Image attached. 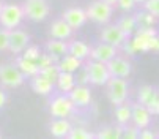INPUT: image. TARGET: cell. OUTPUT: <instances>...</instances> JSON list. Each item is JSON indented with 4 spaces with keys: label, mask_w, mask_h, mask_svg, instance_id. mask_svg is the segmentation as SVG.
Wrapping results in <instances>:
<instances>
[{
    "label": "cell",
    "mask_w": 159,
    "mask_h": 139,
    "mask_svg": "<svg viewBox=\"0 0 159 139\" xmlns=\"http://www.w3.org/2000/svg\"><path fill=\"white\" fill-rule=\"evenodd\" d=\"M143 8L150 11L156 19H159V0H147L143 3Z\"/></svg>",
    "instance_id": "d6a6232c"
},
{
    "label": "cell",
    "mask_w": 159,
    "mask_h": 139,
    "mask_svg": "<svg viewBox=\"0 0 159 139\" xmlns=\"http://www.w3.org/2000/svg\"><path fill=\"white\" fill-rule=\"evenodd\" d=\"M29 43H30V35L27 32L19 30V29L10 30V46H8V51H11L13 54L24 52V49L29 46Z\"/></svg>",
    "instance_id": "7c38bea8"
},
{
    "label": "cell",
    "mask_w": 159,
    "mask_h": 139,
    "mask_svg": "<svg viewBox=\"0 0 159 139\" xmlns=\"http://www.w3.org/2000/svg\"><path fill=\"white\" fill-rule=\"evenodd\" d=\"M2 7H3V5H2V3H0V11H2Z\"/></svg>",
    "instance_id": "7bdbcfd3"
},
{
    "label": "cell",
    "mask_w": 159,
    "mask_h": 139,
    "mask_svg": "<svg viewBox=\"0 0 159 139\" xmlns=\"http://www.w3.org/2000/svg\"><path fill=\"white\" fill-rule=\"evenodd\" d=\"M96 137H99V139H121L123 137V125L117 123V125L104 127L96 133Z\"/></svg>",
    "instance_id": "484cf974"
},
{
    "label": "cell",
    "mask_w": 159,
    "mask_h": 139,
    "mask_svg": "<svg viewBox=\"0 0 159 139\" xmlns=\"http://www.w3.org/2000/svg\"><path fill=\"white\" fill-rule=\"evenodd\" d=\"M117 26L123 30V33L128 38H131L135 32H137V22H135V17L132 14H123L117 21Z\"/></svg>",
    "instance_id": "cb8c5ba5"
},
{
    "label": "cell",
    "mask_w": 159,
    "mask_h": 139,
    "mask_svg": "<svg viewBox=\"0 0 159 139\" xmlns=\"http://www.w3.org/2000/svg\"><path fill=\"white\" fill-rule=\"evenodd\" d=\"M123 137L126 139H137L140 137V128L132 125H123Z\"/></svg>",
    "instance_id": "4dcf8cb0"
},
{
    "label": "cell",
    "mask_w": 159,
    "mask_h": 139,
    "mask_svg": "<svg viewBox=\"0 0 159 139\" xmlns=\"http://www.w3.org/2000/svg\"><path fill=\"white\" fill-rule=\"evenodd\" d=\"M121 48H123V51H125L128 55H135V54H137V49H135V46H134V43H132L131 38H128V40L125 41V44L121 46Z\"/></svg>",
    "instance_id": "d590c367"
},
{
    "label": "cell",
    "mask_w": 159,
    "mask_h": 139,
    "mask_svg": "<svg viewBox=\"0 0 159 139\" xmlns=\"http://www.w3.org/2000/svg\"><path fill=\"white\" fill-rule=\"evenodd\" d=\"M76 81H77V84H85V85L90 84V78H88V73H87L85 66L79 70V74L76 76Z\"/></svg>",
    "instance_id": "8d00e7d4"
},
{
    "label": "cell",
    "mask_w": 159,
    "mask_h": 139,
    "mask_svg": "<svg viewBox=\"0 0 159 139\" xmlns=\"http://www.w3.org/2000/svg\"><path fill=\"white\" fill-rule=\"evenodd\" d=\"M60 73H61V71H60V68H58V63H52V65H49V66H44V68L39 70V74L44 76L46 79H49V81H52L54 84L57 82Z\"/></svg>",
    "instance_id": "f1b7e54d"
},
{
    "label": "cell",
    "mask_w": 159,
    "mask_h": 139,
    "mask_svg": "<svg viewBox=\"0 0 159 139\" xmlns=\"http://www.w3.org/2000/svg\"><path fill=\"white\" fill-rule=\"evenodd\" d=\"M61 17L73 27V30H79L84 27V24L88 21V14L87 10L79 8V7H73V8H68L63 11Z\"/></svg>",
    "instance_id": "8fae6325"
},
{
    "label": "cell",
    "mask_w": 159,
    "mask_h": 139,
    "mask_svg": "<svg viewBox=\"0 0 159 139\" xmlns=\"http://www.w3.org/2000/svg\"><path fill=\"white\" fill-rule=\"evenodd\" d=\"M68 95L76 108H87L92 103V92L85 84H77Z\"/></svg>",
    "instance_id": "5bb4252c"
},
{
    "label": "cell",
    "mask_w": 159,
    "mask_h": 139,
    "mask_svg": "<svg viewBox=\"0 0 159 139\" xmlns=\"http://www.w3.org/2000/svg\"><path fill=\"white\" fill-rule=\"evenodd\" d=\"M157 137H159V133H157Z\"/></svg>",
    "instance_id": "ee69618b"
},
{
    "label": "cell",
    "mask_w": 159,
    "mask_h": 139,
    "mask_svg": "<svg viewBox=\"0 0 159 139\" xmlns=\"http://www.w3.org/2000/svg\"><path fill=\"white\" fill-rule=\"evenodd\" d=\"M134 17H135V22H137V29H143V27H154V24H156V17L150 13V11H147L145 8H143V11H137L134 14Z\"/></svg>",
    "instance_id": "83f0119b"
},
{
    "label": "cell",
    "mask_w": 159,
    "mask_h": 139,
    "mask_svg": "<svg viewBox=\"0 0 159 139\" xmlns=\"http://www.w3.org/2000/svg\"><path fill=\"white\" fill-rule=\"evenodd\" d=\"M24 17L25 14H24V8L22 7L14 5V3H7L2 7V11H0V24L7 30H13L20 26Z\"/></svg>",
    "instance_id": "7a4b0ae2"
},
{
    "label": "cell",
    "mask_w": 159,
    "mask_h": 139,
    "mask_svg": "<svg viewBox=\"0 0 159 139\" xmlns=\"http://www.w3.org/2000/svg\"><path fill=\"white\" fill-rule=\"evenodd\" d=\"M151 112L150 109L145 106V104H140L139 101L132 104V123L135 127H139L140 130L142 128H148V125L151 123Z\"/></svg>",
    "instance_id": "9a60e30c"
},
{
    "label": "cell",
    "mask_w": 159,
    "mask_h": 139,
    "mask_svg": "<svg viewBox=\"0 0 159 139\" xmlns=\"http://www.w3.org/2000/svg\"><path fill=\"white\" fill-rule=\"evenodd\" d=\"M74 103L71 101L68 93H61L54 97L49 104V112L54 119H70L74 112Z\"/></svg>",
    "instance_id": "277c9868"
},
{
    "label": "cell",
    "mask_w": 159,
    "mask_h": 139,
    "mask_svg": "<svg viewBox=\"0 0 159 139\" xmlns=\"http://www.w3.org/2000/svg\"><path fill=\"white\" fill-rule=\"evenodd\" d=\"M99 38H101V41L115 46V48H121L125 41L128 40V36L123 33V30L117 24H106L104 29L101 30Z\"/></svg>",
    "instance_id": "9c48e42d"
},
{
    "label": "cell",
    "mask_w": 159,
    "mask_h": 139,
    "mask_svg": "<svg viewBox=\"0 0 159 139\" xmlns=\"http://www.w3.org/2000/svg\"><path fill=\"white\" fill-rule=\"evenodd\" d=\"M102 2H106V3H109V5H112V7H117L118 0H102Z\"/></svg>",
    "instance_id": "60d3db41"
},
{
    "label": "cell",
    "mask_w": 159,
    "mask_h": 139,
    "mask_svg": "<svg viewBox=\"0 0 159 139\" xmlns=\"http://www.w3.org/2000/svg\"><path fill=\"white\" fill-rule=\"evenodd\" d=\"M22 55H24L25 59H29V60L38 62L39 57H41V51H39L38 46H27V48L24 49V52H22Z\"/></svg>",
    "instance_id": "1f68e13d"
},
{
    "label": "cell",
    "mask_w": 159,
    "mask_h": 139,
    "mask_svg": "<svg viewBox=\"0 0 159 139\" xmlns=\"http://www.w3.org/2000/svg\"><path fill=\"white\" fill-rule=\"evenodd\" d=\"M73 27L68 24V22L60 17V19H55L52 24H51V29H49V33H51V38H57V40H71L73 36Z\"/></svg>",
    "instance_id": "2e32d148"
},
{
    "label": "cell",
    "mask_w": 159,
    "mask_h": 139,
    "mask_svg": "<svg viewBox=\"0 0 159 139\" xmlns=\"http://www.w3.org/2000/svg\"><path fill=\"white\" fill-rule=\"evenodd\" d=\"M135 5H137V2L135 0H118L117 2V7L123 11H131Z\"/></svg>",
    "instance_id": "e575fe53"
},
{
    "label": "cell",
    "mask_w": 159,
    "mask_h": 139,
    "mask_svg": "<svg viewBox=\"0 0 159 139\" xmlns=\"http://www.w3.org/2000/svg\"><path fill=\"white\" fill-rule=\"evenodd\" d=\"M0 137H2V136H0Z\"/></svg>",
    "instance_id": "f6af8a7d"
},
{
    "label": "cell",
    "mask_w": 159,
    "mask_h": 139,
    "mask_svg": "<svg viewBox=\"0 0 159 139\" xmlns=\"http://www.w3.org/2000/svg\"><path fill=\"white\" fill-rule=\"evenodd\" d=\"M55 85L58 87V90L61 92V93H70V92L77 85L76 74H74V73H66V71H61V73L58 74V79H57Z\"/></svg>",
    "instance_id": "44dd1931"
},
{
    "label": "cell",
    "mask_w": 159,
    "mask_h": 139,
    "mask_svg": "<svg viewBox=\"0 0 159 139\" xmlns=\"http://www.w3.org/2000/svg\"><path fill=\"white\" fill-rule=\"evenodd\" d=\"M90 52H92V48L85 41H82V40H71L70 41V54H73L74 57H77L80 60H88Z\"/></svg>",
    "instance_id": "ffe728a7"
},
{
    "label": "cell",
    "mask_w": 159,
    "mask_h": 139,
    "mask_svg": "<svg viewBox=\"0 0 159 139\" xmlns=\"http://www.w3.org/2000/svg\"><path fill=\"white\" fill-rule=\"evenodd\" d=\"M85 70L90 78V84L93 85H106L110 81V71L109 66L104 62H98L93 59H88V62L85 63Z\"/></svg>",
    "instance_id": "3957f363"
},
{
    "label": "cell",
    "mask_w": 159,
    "mask_h": 139,
    "mask_svg": "<svg viewBox=\"0 0 159 139\" xmlns=\"http://www.w3.org/2000/svg\"><path fill=\"white\" fill-rule=\"evenodd\" d=\"M157 137V134L154 131H151L150 128H142L140 130V139H154Z\"/></svg>",
    "instance_id": "74e56055"
},
{
    "label": "cell",
    "mask_w": 159,
    "mask_h": 139,
    "mask_svg": "<svg viewBox=\"0 0 159 139\" xmlns=\"http://www.w3.org/2000/svg\"><path fill=\"white\" fill-rule=\"evenodd\" d=\"M54 85L55 84L52 81L46 79V78L41 76V74L32 78V89H33L35 93H38V95H49L51 92H52V89H54Z\"/></svg>",
    "instance_id": "603a6c76"
},
{
    "label": "cell",
    "mask_w": 159,
    "mask_h": 139,
    "mask_svg": "<svg viewBox=\"0 0 159 139\" xmlns=\"http://www.w3.org/2000/svg\"><path fill=\"white\" fill-rule=\"evenodd\" d=\"M107 66H109V71H110V76L112 78L128 79V76L132 71V65H131L129 59L120 57V55H115L110 62H107Z\"/></svg>",
    "instance_id": "30bf717a"
},
{
    "label": "cell",
    "mask_w": 159,
    "mask_h": 139,
    "mask_svg": "<svg viewBox=\"0 0 159 139\" xmlns=\"http://www.w3.org/2000/svg\"><path fill=\"white\" fill-rule=\"evenodd\" d=\"M107 87V98L113 106H118L128 101L129 87L128 81L123 78H110V81L106 84Z\"/></svg>",
    "instance_id": "6da1fadb"
},
{
    "label": "cell",
    "mask_w": 159,
    "mask_h": 139,
    "mask_svg": "<svg viewBox=\"0 0 159 139\" xmlns=\"http://www.w3.org/2000/svg\"><path fill=\"white\" fill-rule=\"evenodd\" d=\"M22 8H24L25 17L35 22L44 21L51 13V7L48 3V0H25Z\"/></svg>",
    "instance_id": "52a82bcc"
},
{
    "label": "cell",
    "mask_w": 159,
    "mask_h": 139,
    "mask_svg": "<svg viewBox=\"0 0 159 139\" xmlns=\"http://www.w3.org/2000/svg\"><path fill=\"white\" fill-rule=\"evenodd\" d=\"M115 120L120 125H128L132 120V104L126 101L123 104L115 106Z\"/></svg>",
    "instance_id": "d4e9b609"
},
{
    "label": "cell",
    "mask_w": 159,
    "mask_h": 139,
    "mask_svg": "<svg viewBox=\"0 0 159 139\" xmlns=\"http://www.w3.org/2000/svg\"><path fill=\"white\" fill-rule=\"evenodd\" d=\"M135 2H137V3H145L147 0H135Z\"/></svg>",
    "instance_id": "b9f144b4"
},
{
    "label": "cell",
    "mask_w": 159,
    "mask_h": 139,
    "mask_svg": "<svg viewBox=\"0 0 159 139\" xmlns=\"http://www.w3.org/2000/svg\"><path fill=\"white\" fill-rule=\"evenodd\" d=\"M84 65V60L74 57L73 54L68 52L66 55H63L58 62V68H60V71H66V73H77L79 70L82 68Z\"/></svg>",
    "instance_id": "ac0fdd59"
},
{
    "label": "cell",
    "mask_w": 159,
    "mask_h": 139,
    "mask_svg": "<svg viewBox=\"0 0 159 139\" xmlns=\"http://www.w3.org/2000/svg\"><path fill=\"white\" fill-rule=\"evenodd\" d=\"M156 35H157V30L154 27H143V29H137V32L131 36V40L137 52H150Z\"/></svg>",
    "instance_id": "ba28073f"
},
{
    "label": "cell",
    "mask_w": 159,
    "mask_h": 139,
    "mask_svg": "<svg viewBox=\"0 0 159 139\" xmlns=\"http://www.w3.org/2000/svg\"><path fill=\"white\" fill-rule=\"evenodd\" d=\"M93 137H96V134H93L84 127H73L70 136H68V139H93Z\"/></svg>",
    "instance_id": "f546056e"
},
{
    "label": "cell",
    "mask_w": 159,
    "mask_h": 139,
    "mask_svg": "<svg viewBox=\"0 0 159 139\" xmlns=\"http://www.w3.org/2000/svg\"><path fill=\"white\" fill-rule=\"evenodd\" d=\"M16 65L19 66L20 71L25 74V78H35V76H38L39 74V70H41L39 65H38V62L29 60L24 55H20V57L16 59Z\"/></svg>",
    "instance_id": "d6986e66"
},
{
    "label": "cell",
    "mask_w": 159,
    "mask_h": 139,
    "mask_svg": "<svg viewBox=\"0 0 159 139\" xmlns=\"http://www.w3.org/2000/svg\"><path fill=\"white\" fill-rule=\"evenodd\" d=\"M88 19L96 22V24H109L112 16H113V7L102 2V0H95L87 7Z\"/></svg>",
    "instance_id": "8992f818"
},
{
    "label": "cell",
    "mask_w": 159,
    "mask_h": 139,
    "mask_svg": "<svg viewBox=\"0 0 159 139\" xmlns=\"http://www.w3.org/2000/svg\"><path fill=\"white\" fill-rule=\"evenodd\" d=\"M5 104H7V93L3 90H0V109H2Z\"/></svg>",
    "instance_id": "ab89813d"
},
{
    "label": "cell",
    "mask_w": 159,
    "mask_h": 139,
    "mask_svg": "<svg viewBox=\"0 0 159 139\" xmlns=\"http://www.w3.org/2000/svg\"><path fill=\"white\" fill-rule=\"evenodd\" d=\"M46 49L48 52L57 55V57H63L70 52V43L66 40H57V38H51L48 43H46Z\"/></svg>",
    "instance_id": "7402d4cb"
},
{
    "label": "cell",
    "mask_w": 159,
    "mask_h": 139,
    "mask_svg": "<svg viewBox=\"0 0 159 139\" xmlns=\"http://www.w3.org/2000/svg\"><path fill=\"white\" fill-rule=\"evenodd\" d=\"M10 46V30L0 29V51H8Z\"/></svg>",
    "instance_id": "836d02e7"
},
{
    "label": "cell",
    "mask_w": 159,
    "mask_h": 139,
    "mask_svg": "<svg viewBox=\"0 0 159 139\" xmlns=\"http://www.w3.org/2000/svg\"><path fill=\"white\" fill-rule=\"evenodd\" d=\"M117 51H118V48H115V46H112V44H107V43L101 41L99 44H96V46H93V48H92V52H90V59L107 63V62H110L113 57L117 55Z\"/></svg>",
    "instance_id": "4fadbf2b"
},
{
    "label": "cell",
    "mask_w": 159,
    "mask_h": 139,
    "mask_svg": "<svg viewBox=\"0 0 159 139\" xmlns=\"http://www.w3.org/2000/svg\"><path fill=\"white\" fill-rule=\"evenodd\" d=\"M25 81V74L19 70L16 63L0 65V84L5 87H20Z\"/></svg>",
    "instance_id": "5b68a950"
},
{
    "label": "cell",
    "mask_w": 159,
    "mask_h": 139,
    "mask_svg": "<svg viewBox=\"0 0 159 139\" xmlns=\"http://www.w3.org/2000/svg\"><path fill=\"white\" fill-rule=\"evenodd\" d=\"M157 89H154L153 85H142L140 89H139V92H137V101L140 103V104H145V106H148L151 101H153V98L157 95Z\"/></svg>",
    "instance_id": "4316f807"
},
{
    "label": "cell",
    "mask_w": 159,
    "mask_h": 139,
    "mask_svg": "<svg viewBox=\"0 0 159 139\" xmlns=\"http://www.w3.org/2000/svg\"><path fill=\"white\" fill-rule=\"evenodd\" d=\"M151 51H153V52H159V33H157V35L154 36V40H153Z\"/></svg>",
    "instance_id": "f35d334b"
},
{
    "label": "cell",
    "mask_w": 159,
    "mask_h": 139,
    "mask_svg": "<svg viewBox=\"0 0 159 139\" xmlns=\"http://www.w3.org/2000/svg\"><path fill=\"white\" fill-rule=\"evenodd\" d=\"M73 125L68 119H54L49 125V133L54 136V137H68L70 136V131H71Z\"/></svg>",
    "instance_id": "e0dca14e"
}]
</instances>
